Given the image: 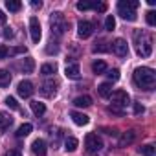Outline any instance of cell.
Wrapping results in <instances>:
<instances>
[{"mask_svg":"<svg viewBox=\"0 0 156 156\" xmlns=\"http://www.w3.org/2000/svg\"><path fill=\"white\" fill-rule=\"evenodd\" d=\"M134 83L136 87L143 88V90H152L154 88V83H156V73L152 68H147V66H141V68H136L134 70Z\"/></svg>","mask_w":156,"mask_h":156,"instance_id":"cell-1","label":"cell"},{"mask_svg":"<svg viewBox=\"0 0 156 156\" xmlns=\"http://www.w3.org/2000/svg\"><path fill=\"white\" fill-rule=\"evenodd\" d=\"M134 42H136V51L138 55L141 57H149L152 53V39L149 33L141 31V30H136L134 31Z\"/></svg>","mask_w":156,"mask_h":156,"instance_id":"cell-2","label":"cell"},{"mask_svg":"<svg viewBox=\"0 0 156 156\" xmlns=\"http://www.w3.org/2000/svg\"><path fill=\"white\" fill-rule=\"evenodd\" d=\"M140 4L136 2V0H121V2L118 4V13L121 15V19L125 20H136V8Z\"/></svg>","mask_w":156,"mask_h":156,"instance_id":"cell-3","label":"cell"},{"mask_svg":"<svg viewBox=\"0 0 156 156\" xmlns=\"http://www.w3.org/2000/svg\"><path fill=\"white\" fill-rule=\"evenodd\" d=\"M50 24H51V33H55L57 37L62 35L64 30L68 28V26H66V20H64V17H62V13H59V11L51 13V17H50Z\"/></svg>","mask_w":156,"mask_h":156,"instance_id":"cell-4","label":"cell"},{"mask_svg":"<svg viewBox=\"0 0 156 156\" xmlns=\"http://www.w3.org/2000/svg\"><path fill=\"white\" fill-rule=\"evenodd\" d=\"M85 147H87V151H88L90 154H94V152H98V151L103 149V141H101V138H99L98 134L90 132V134H87V138H85Z\"/></svg>","mask_w":156,"mask_h":156,"instance_id":"cell-5","label":"cell"},{"mask_svg":"<svg viewBox=\"0 0 156 156\" xmlns=\"http://www.w3.org/2000/svg\"><path fill=\"white\" fill-rule=\"evenodd\" d=\"M110 101H112V105H116V107H125V105H129V101H130V98H129V94L125 92V90H116V92H112L110 94Z\"/></svg>","mask_w":156,"mask_h":156,"instance_id":"cell-6","label":"cell"},{"mask_svg":"<svg viewBox=\"0 0 156 156\" xmlns=\"http://www.w3.org/2000/svg\"><path fill=\"white\" fill-rule=\"evenodd\" d=\"M30 33H31V41L33 42H39L41 37H42V31H41V22L37 17H31L30 19Z\"/></svg>","mask_w":156,"mask_h":156,"instance_id":"cell-7","label":"cell"},{"mask_svg":"<svg viewBox=\"0 0 156 156\" xmlns=\"http://www.w3.org/2000/svg\"><path fill=\"white\" fill-rule=\"evenodd\" d=\"M112 51H114L118 57H127V53H129V44H127V41L116 39V41L112 42Z\"/></svg>","mask_w":156,"mask_h":156,"instance_id":"cell-8","label":"cell"},{"mask_svg":"<svg viewBox=\"0 0 156 156\" xmlns=\"http://www.w3.org/2000/svg\"><path fill=\"white\" fill-rule=\"evenodd\" d=\"M57 88H59V83L53 81V79H50V81L42 83V87H41V94L46 96V98H53V96L57 94Z\"/></svg>","mask_w":156,"mask_h":156,"instance_id":"cell-9","label":"cell"},{"mask_svg":"<svg viewBox=\"0 0 156 156\" xmlns=\"http://www.w3.org/2000/svg\"><path fill=\"white\" fill-rule=\"evenodd\" d=\"M77 33H79L81 39H88L94 33V24L88 22V20H81L79 24H77Z\"/></svg>","mask_w":156,"mask_h":156,"instance_id":"cell-10","label":"cell"},{"mask_svg":"<svg viewBox=\"0 0 156 156\" xmlns=\"http://www.w3.org/2000/svg\"><path fill=\"white\" fill-rule=\"evenodd\" d=\"M17 92H19V96H20V98H30V96L35 92V88H33V85H31L30 81H20V83H19V88H17Z\"/></svg>","mask_w":156,"mask_h":156,"instance_id":"cell-11","label":"cell"},{"mask_svg":"<svg viewBox=\"0 0 156 156\" xmlns=\"http://www.w3.org/2000/svg\"><path fill=\"white\" fill-rule=\"evenodd\" d=\"M31 151H33V154L35 156H46V152H48V147H46V141L44 140H35L33 143H31Z\"/></svg>","mask_w":156,"mask_h":156,"instance_id":"cell-12","label":"cell"},{"mask_svg":"<svg viewBox=\"0 0 156 156\" xmlns=\"http://www.w3.org/2000/svg\"><path fill=\"white\" fill-rule=\"evenodd\" d=\"M64 73H66V77H68V79H79V77H81L79 64H75V62H72V64H66V70H64Z\"/></svg>","mask_w":156,"mask_h":156,"instance_id":"cell-13","label":"cell"},{"mask_svg":"<svg viewBox=\"0 0 156 156\" xmlns=\"http://www.w3.org/2000/svg\"><path fill=\"white\" fill-rule=\"evenodd\" d=\"M70 118L73 119V123L75 125H88V121H90V118L87 116V114H83V112H70Z\"/></svg>","mask_w":156,"mask_h":156,"instance_id":"cell-14","label":"cell"},{"mask_svg":"<svg viewBox=\"0 0 156 156\" xmlns=\"http://www.w3.org/2000/svg\"><path fill=\"white\" fill-rule=\"evenodd\" d=\"M134 138H136V132H134V130H127V132L121 134L119 145H121V147H127V145H130V143L134 141Z\"/></svg>","mask_w":156,"mask_h":156,"instance_id":"cell-15","label":"cell"},{"mask_svg":"<svg viewBox=\"0 0 156 156\" xmlns=\"http://www.w3.org/2000/svg\"><path fill=\"white\" fill-rule=\"evenodd\" d=\"M13 123V118L8 112H0V130H8Z\"/></svg>","mask_w":156,"mask_h":156,"instance_id":"cell-16","label":"cell"},{"mask_svg":"<svg viewBox=\"0 0 156 156\" xmlns=\"http://www.w3.org/2000/svg\"><path fill=\"white\" fill-rule=\"evenodd\" d=\"M73 105L79 107V108H87V107L92 105V98H90V96H79V98L73 99Z\"/></svg>","mask_w":156,"mask_h":156,"instance_id":"cell-17","label":"cell"},{"mask_svg":"<svg viewBox=\"0 0 156 156\" xmlns=\"http://www.w3.org/2000/svg\"><path fill=\"white\" fill-rule=\"evenodd\" d=\"M57 72V64L55 62H46L41 66V75H53Z\"/></svg>","mask_w":156,"mask_h":156,"instance_id":"cell-18","label":"cell"},{"mask_svg":"<svg viewBox=\"0 0 156 156\" xmlns=\"http://www.w3.org/2000/svg\"><path fill=\"white\" fill-rule=\"evenodd\" d=\"M98 92H99V96L101 98H110V94H112V85L110 83H103V85H99L98 87Z\"/></svg>","mask_w":156,"mask_h":156,"instance_id":"cell-19","label":"cell"},{"mask_svg":"<svg viewBox=\"0 0 156 156\" xmlns=\"http://www.w3.org/2000/svg\"><path fill=\"white\" fill-rule=\"evenodd\" d=\"M31 130H33L31 123H22V125L17 129V138H26V136H28Z\"/></svg>","mask_w":156,"mask_h":156,"instance_id":"cell-20","label":"cell"},{"mask_svg":"<svg viewBox=\"0 0 156 156\" xmlns=\"http://www.w3.org/2000/svg\"><path fill=\"white\" fill-rule=\"evenodd\" d=\"M30 105H31V110H33L35 116H42V114L46 112V107H44V103H41V101H31Z\"/></svg>","mask_w":156,"mask_h":156,"instance_id":"cell-21","label":"cell"},{"mask_svg":"<svg viewBox=\"0 0 156 156\" xmlns=\"http://www.w3.org/2000/svg\"><path fill=\"white\" fill-rule=\"evenodd\" d=\"M20 68H22V72H24V73H31V72H33V68H35V61H33L31 57H26Z\"/></svg>","mask_w":156,"mask_h":156,"instance_id":"cell-22","label":"cell"},{"mask_svg":"<svg viewBox=\"0 0 156 156\" xmlns=\"http://www.w3.org/2000/svg\"><path fill=\"white\" fill-rule=\"evenodd\" d=\"M77 9H79V11L98 9V2H88V0H85V2H77Z\"/></svg>","mask_w":156,"mask_h":156,"instance_id":"cell-23","label":"cell"},{"mask_svg":"<svg viewBox=\"0 0 156 156\" xmlns=\"http://www.w3.org/2000/svg\"><path fill=\"white\" fill-rule=\"evenodd\" d=\"M11 83V73L8 70H0V87H8Z\"/></svg>","mask_w":156,"mask_h":156,"instance_id":"cell-24","label":"cell"},{"mask_svg":"<svg viewBox=\"0 0 156 156\" xmlns=\"http://www.w3.org/2000/svg\"><path fill=\"white\" fill-rule=\"evenodd\" d=\"M92 70H94V73H98V75L105 73V72H107V64H105V61H96V62L92 64Z\"/></svg>","mask_w":156,"mask_h":156,"instance_id":"cell-25","label":"cell"},{"mask_svg":"<svg viewBox=\"0 0 156 156\" xmlns=\"http://www.w3.org/2000/svg\"><path fill=\"white\" fill-rule=\"evenodd\" d=\"M64 149H66L68 152H73V151L77 149V140H75V138H66V140H64Z\"/></svg>","mask_w":156,"mask_h":156,"instance_id":"cell-26","label":"cell"},{"mask_svg":"<svg viewBox=\"0 0 156 156\" xmlns=\"http://www.w3.org/2000/svg\"><path fill=\"white\" fill-rule=\"evenodd\" d=\"M140 152L143 154V156H156V149H154V145H143V147H140Z\"/></svg>","mask_w":156,"mask_h":156,"instance_id":"cell-27","label":"cell"},{"mask_svg":"<svg viewBox=\"0 0 156 156\" xmlns=\"http://www.w3.org/2000/svg\"><path fill=\"white\" fill-rule=\"evenodd\" d=\"M6 8H8L9 11H20L22 4L19 2V0H8V2H6Z\"/></svg>","mask_w":156,"mask_h":156,"instance_id":"cell-28","label":"cell"},{"mask_svg":"<svg viewBox=\"0 0 156 156\" xmlns=\"http://www.w3.org/2000/svg\"><path fill=\"white\" fill-rule=\"evenodd\" d=\"M94 51H96V53H103V51H108V42H105V41L98 42V44L94 46Z\"/></svg>","mask_w":156,"mask_h":156,"instance_id":"cell-29","label":"cell"},{"mask_svg":"<svg viewBox=\"0 0 156 156\" xmlns=\"http://www.w3.org/2000/svg\"><path fill=\"white\" fill-rule=\"evenodd\" d=\"M114 28H116V19H114L112 15H108V17H107V20H105V30L112 31Z\"/></svg>","mask_w":156,"mask_h":156,"instance_id":"cell-30","label":"cell"},{"mask_svg":"<svg viewBox=\"0 0 156 156\" xmlns=\"http://www.w3.org/2000/svg\"><path fill=\"white\" fill-rule=\"evenodd\" d=\"M107 75H108V81H110V83H112V81H118V79H119V70L114 68V70H110Z\"/></svg>","mask_w":156,"mask_h":156,"instance_id":"cell-31","label":"cell"},{"mask_svg":"<svg viewBox=\"0 0 156 156\" xmlns=\"http://www.w3.org/2000/svg\"><path fill=\"white\" fill-rule=\"evenodd\" d=\"M108 112H110V114H116V116H123V114H125V110H123L121 107H116V105H110V107H108Z\"/></svg>","mask_w":156,"mask_h":156,"instance_id":"cell-32","label":"cell"},{"mask_svg":"<svg viewBox=\"0 0 156 156\" xmlns=\"http://www.w3.org/2000/svg\"><path fill=\"white\" fill-rule=\"evenodd\" d=\"M6 105H8V107H9V108H13V110H19V108H20V107H19V103H17V99H15V98H8V99H6Z\"/></svg>","mask_w":156,"mask_h":156,"instance_id":"cell-33","label":"cell"},{"mask_svg":"<svg viewBox=\"0 0 156 156\" xmlns=\"http://www.w3.org/2000/svg\"><path fill=\"white\" fill-rule=\"evenodd\" d=\"M147 24L149 26H154L156 24V13L154 11H147Z\"/></svg>","mask_w":156,"mask_h":156,"instance_id":"cell-34","label":"cell"},{"mask_svg":"<svg viewBox=\"0 0 156 156\" xmlns=\"http://www.w3.org/2000/svg\"><path fill=\"white\" fill-rule=\"evenodd\" d=\"M20 53H26V48H24V46L13 48V50H8V55H20Z\"/></svg>","mask_w":156,"mask_h":156,"instance_id":"cell-35","label":"cell"},{"mask_svg":"<svg viewBox=\"0 0 156 156\" xmlns=\"http://www.w3.org/2000/svg\"><path fill=\"white\" fill-rule=\"evenodd\" d=\"M13 35H15V31H13V28H6V30H4V37H6V39H11Z\"/></svg>","mask_w":156,"mask_h":156,"instance_id":"cell-36","label":"cell"},{"mask_svg":"<svg viewBox=\"0 0 156 156\" xmlns=\"http://www.w3.org/2000/svg\"><path fill=\"white\" fill-rule=\"evenodd\" d=\"M51 44H53V46H48L46 51H48V53H57V51H59V46H57L55 42H51Z\"/></svg>","mask_w":156,"mask_h":156,"instance_id":"cell-37","label":"cell"},{"mask_svg":"<svg viewBox=\"0 0 156 156\" xmlns=\"http://www.w3.org/2000/svg\"><path fill=\"white\" fill-rule=\"evenodd\" d=\"M143 110H145V108H143L140 103H134V114H143Z\"/></svg>","mask_w":156,"mask_h":156,"instance_id":"cell-38","label":"cell"},{"mask_svg":"<svg viewBox=\"0 0 156 156\" xmlns=\"http://www.w3.org/2000/svg\"><path fill=\"white\" fill-rule=\"evenodd\" d=\"M6 57H8V48L0 46V59H6Z\"/></svg>","mask_w":156,"mask_h":156,"instance_id":"cell-39","label":"cell"},{"mask_svg":"<svg viewBox=\"0 0 156 156\" xmlns=\"http://www.w3.org/2000/svg\"><path fill=\"white\" fill-rule=\"evenodd\" d=\"M31 8H35V9H41V8H42V2H37V0H31Z\"/></svg>","mask_w":156,"mask_h":156,"instance_id":"cell-40","label":"cell"},{"mask_svg":"<svg viewBox=\"0 0 156 156\" xmlns=\"http://www.w3.org/2000/svg\"><path fill=\"white\" fill-rule=\"evenodd\" d=\"M6 156H22V154H20V151H8Z\"/></svg>","mask_w":156,"mask_h":156,"instance_id":"cell-41","label":"cell"},{"mask_svg":"<svg viewBox=\"0 0 156 156\" xmlns=\"http://www.w3.org/2000/svg\"><path fill=\"white\" fill-rule=\"evenodd\" d=\"M0 24H6V15L0 11Z\"/></svg>","mask_w":156,"mask_h":156,"instance_id":"cell-42","label":"cell"}]
</instances>
